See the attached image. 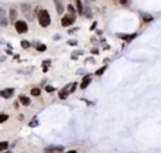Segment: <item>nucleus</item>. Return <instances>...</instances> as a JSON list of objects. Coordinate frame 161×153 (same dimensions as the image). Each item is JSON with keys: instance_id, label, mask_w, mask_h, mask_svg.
Masks as SVG:
<instances>
[{"instance_id": "obj_1", "label": "nucleus", "mask_w": 161, "mask_h": 153, "mask_svg": "<svg viewBox=\"0 0 161 153\" xmlns=\"http://www.w3.org/2000/svg\"><path fill=\"white\" fill-rule=\"evenodd\" d=\"M38 23H40L41 27H48V26H50V23H51L50 13H48L45 9H43V10L38 12Z\"/></svg>"}, {"instance_id": "obj_19", "label": "nucleus", "mask_w": 161, "mask_h": 153, "mask_svg": "<svg viewBox=\"0 0 161 153\" xmlns=\"http://www.w3.org/2000/svg\"><path fill=\"white\" fill-rule=\"evenodd\" d=\"M106 68H107V67H106V65H103V67H102V68H99V69H97V71L95 72V74H96V75H102V74H103V72H105V71H106Z\"/></svg>"}, {"instance_id": "obj_12", "label": "nucleus", "mask_w": 161, "mask_h": 153, "mask_svg": "<svg viewBox=\"0 0 161 153\" xmlns=\"http://www.w3.org/2000/svg\"><path fill=\"white\" fill-rule=\"evenodd\" d=\"M75 4H76V10H78V13H79V14H82V13H83V4H82V2H80V0H75Z\"/></svg>"}, {"instance_id": "obj_5", "label": "nucleus", "mask_w": 161, "mask_h": 153, "mask_svg": "<svg viewBox=\"0 0 161 153\" xmlns=\"http://www.w3.org/2000/svg\"><path fill=\"white\" fill-rule=\"evenodd\" d=\"M13 95H14V89L13 88H7V89H2V91H0V96L4 98V99L12 98Z\"/></svg>"}, {"instance_id": "obj_25", "label": "nucleus", "mask_w": 161, "mask_h": 153, "mask_svg": "<svg viewBox=\"0 0 161 153\" xmlns=\"http://www.w3.org/2000/svg\"><path fill=\"white\" fill-rule=\"evenodd\" d=\"M68 44H69V46H76V44H78V41H76V40H69Z\"/></svg>"}, {"instance_id": "obj_14", "label": "nucleus", "mask_w": 161, "mask_h": 153, "mask_svg": "<svg viewBox=\"0 0 161 153\" xmlns=\"http://www.w3.org/2000/svg\"><path fill=\"white\" fill-rule=\"evenodd\" d=\"M16 16H17V12H16V9H12V10H10V17H9V20H12V21H14V20H16Z\"/></svg>"}, {"instance_id": "obj_18", "label": "nucleus", "mask_w": 161, "mask_h": 153, "mask_svg": "<svg viewBox=\"0 0 161 153\" xmlns=\"http://www.w3.org/2000/svg\"><path fill=\"white\" fill-rule=\"evenodd\" d=\"M51 64V61L50 60H45V61H43V65H44V68H43V71L44 72H47V68H48V65Z\"/></svg>"}, {"instance_id": "obj_17", "label": "nucleus", "mask_w": 161, "mask_h": 153, "mask_svg": "<svg viewBox=\"0 0 161 153\" xmlns=\"http://www.w3.org/2000/svg\"><path fill=\"white\" fill-rule=\"evenodd\" d=\"M7 119H9V115H6V113H0V123L6 122Z\"/></svg>"}, {"instance_id": "obj_3", "label": "nucleus", "mask_w": 161, "mask_h": 153, "mask_svg": "<svg viewBox=\"0 0 161 153\" xmlns=\"http://www.w3.org/2000/svg\"><path fill=\"white\" fill-rule=\"evenodd\" d=\"M14 27H16V31L19 34H24L28 31V26H27L26 21H23V20H20V21H16L14 23Z\"/></svg>"}, {"instance_id": "obj_27", "label": "nucleus", "mask_w": 161, "mask_h": 153, "mask_svg": "<svg viewBox=\"0 0 161 153\" xmlns=\"http://www.w3.org/2000/svg\"><path fill=\"white\" fill-rule=\"evenodd\" d=\"M120 3H122V4H127V3H129V0H120Z\"/></svg>"}, {"instance_id": "obj_26", "label": "nucleus", "mask_w": 161, "mask_h": 153, "mask_svg": "<svg viewBox=\"0 0 161 153\" xmlns=\"http://www.w3.org/2000/svg\"><path fill=\"white\" fill-rule=\"evenodd\" d=\"M68 10H69V13L75 14V10H73V6H72V4H69V6H68Z\"/></svg>"}, {"instance_id": "obj_28", "label": "nucleus", "mask_w": 161, "mask_h": 153, "mask_svg": "<svg viewBox=\"0 0 161 153\" xmlns=\"http://www.w3.org/2000/svg\"><path fill=\"white\" fill-rule=\"evenodd\" d=\"M95 29H96V23H93L92 27H90V30H95Z\"/></svg>"}, {"instance_id": "obj_2", "label": "nucleus", "mask_w": 161, "mask_h": 153, "mask_svg": "<svg viewBox=\"0 0 161 153\" xmlns=\"http://www.w3.org/2000/svg\"><path fill=\"white\" fill-rule=\"evenodd\" d=\"M75 19H76V14H72V13H69V14H65L64 17H62V20H61V24H62L64 27H68V26H71V24H73Z\"/></svg>"}, {"instance_id": "obj_16", "label": "nucleus", "mask_w": 161, "mask_h": 153, "mask_svg": "<svg viewBox=\"0 0 161 153\" xmlns=\"http://www.w3.org/2000/svg\"><path fill=\"white\" fill-rule=\"evenodd\" d=\"M31 95H33V96H40L41 95L40 88H33V89H31Z\"/></svg>"}, {"instance_id": "obj_24", "label": "nucleus", "mask_w": 161, "mask_h": 153, "mask_svg": "<svg viewBox=\"0 0 161 153\" xmlns=\"http://www.w3.org/2000/svg\"><path fill=\"white\" fill-rule=\"evenodd\" d=\"M76 84H78V82H71V92H73L76 89Z\"/></svg>"}, {"instance_id": "obj_13", "label": "nucleus", "mask_w": 161, "mask_h": 153, "mask_svg": "<svg viewBox=\"0 0 161 153\" xmlns=\"http://www.w3.org/2000/svg\"><path fill=\"white\" fill-rule=\"evenodd\" d=\"M38 125H40V122H38V118H37V116H34V118H33V121H30L28 126H30V128H36V126H38Z\"/></svg>"}, {"instance_id": "obj_23", "label": "nucleus", "mask_w": 161, "mask_h": 153, "mask_svg": "<svg viewBox=\"0 0 161 153\" xmlns=\"http://www.w3.org/2000/svg\"><path fill=\"white\" fill-rule=\"evenodd\" d=\"M143 19H144L146 21H151L153 17H151V16H148V14H144V16H143Z\"/></svg>"}, {"instance_id": "obj_4", "label": "nucleus", "mask_w": 161, "mask_h": 153, "mask_svg": "<svg viewBox=\"0 0 161 153\" xmlns=\"http://www.w3.org/2000/svg\"><path fill=\"white\" fill-rule=\"evenodd\" d=\"M64 150V146H59V145H51L48 147H45L44 153H61Z\"/></svg>"}, {"instance_id": "obj_6", "label": "nucleus", "mask_w": 161, "mask_h": 153, "mask_svg": "<svg viewBox=\"0 0 161 153\" xmlns=\"http://www.w3.org/2000/svg\"><path fill=\"white\" fill-rule=\"evenodd\" d=\"M69 94H72L71 92V84H68L66 86H64V88L59 91V99H65Z\"/></svg>"}, {"instance_id": "obj_8", "label": "nucleus", "mask_w": 161, "mask_h": 153, "mask_svg": "<svg viewBox=\"0 0 161 153\" xmlns=\"http://www.w3.org/2000/svg\"><path fill=\"white\" fill-rule=\"evenodd\" d=\"M117 37L123 38V40H126V41H131L133 38L137 37V34H136V33H133V34H117Z\"/></svg>"}, {"instance_id": "obj_30", "label": "nucleus", "mask_w": 161, "mask_h": 153, "mask_svg": "<svg viewBox=\"0 0 161 153\" xmlns=\"http://www.w3.org/2000/svg\"><path fill=\"white\" fill-rule=\"evenodd\" d=\"M3 153H12V152H3Z\"/></svg>"}, {"instance_id": "obj_21", "label": "nucleus", "mask_w": 161, "mask_h": 153, "mask_svg": "<svg viewBox=\"0 0 161 153\" xmlns=\"http://www.w3.org/2000/svg\"><path fill=\"white\" fill-rule=\"evenodd\" d=\"M21 47H23V48H30V47H31V43H28V41H26V40H23V41H21Z\"/></svg>"}, {"instance_id": "obj_22", "label": "nucleus", "mask_w": 161, "mask_h": 153, "mask_svg": "<svg viewBox=\"0 0 161 153\" xmlns=\"http://www.w3.org/2000/svg\"><path fill=\"white\" fill-rule=\"evenodd\" d=\"M54 86H51V85H47V86H45V91H47V92H54Z\"/></svg>"}, {"instance_id": "obj_10", "label": "nucleus", "mask_w": 161, "mask_h": 153, "mask_svg": "<svg viewBox=\"0 0 161 153\" xmlns=\"http://www.w3.org/2000/svg\"><path fill=\"white\" fill-rule=\"evenodd\" d=\"M55 3V7H57V12L59 13V14H62L64 13V6H62V2L61 0H54Z\"/></svg>"}, {"instance_id": "obj_15", "label": "nucleus", "mask_w": 161, "mask_h": 153, "mask_svg": "<svg viewBox=\"0 0 161 153\" xmlns=\"http://www.w3.org/2000/svg\"><path fill=\"white\" fill-rule=\"evenodd\" d=\"M9 147V142H0V152H4Z\"/></svg>"}, {"instance_id": "obj_11", "label": "nucleus", "mask_w": 161, "mask_h": 153, "mask_svg": "<svg viewBox=\"0 0 161 153\" xmlns=\"http://www.w3.org/2000/svg\"><path fill=\"white\" fill-rule=\"evenodd\" d=\"M19 101L23 103L24 106H28L30 105V98H28V96H26V95H20L19 96Z\"/></svg>"}, {"instance_id": "obj_29", "label": "nucleus", "mask_w": 161, "mask_h": 153, "mask_svg": "<svg viewBox=\"0 0 161 153\" xmlns=\"http://www.w3.org/2000/svg\"><path fill=\"white\" fill-rule=\"evenodd\" d=\"M66 153H78L76 150H69V152H66Z\"/></svg>"}, {"instance_id": "obj_20", "label": "nucleus", "mask_w": 161, "mask_h": 153, "mask_svg": "<svg viewBox=\"0 0 161 153\" xmlns=\"http://www.w3.org/2000/svg\"><path fill=\"white\" fill-rule=\"evenodd\" d=\"M37 50L40 51V53H44V51L47 50V46H45V44H40V46H37Z\"/></svg>"}, {"instance_id": "obj_9", "label": "nucleus", "mask_w": 161, "mask_h": 153, "mask_svg": "<svg viewBox=\"0 0 161 153\" xmlns=\"http://www.w3.org/2000/svg\"><path fill=\"white\" fill-rule=\"evenodd\" d=\"M90 81H92V78H90V75H86L85 78H83V81H82V84H80V88L82 89H85V88H88V85L90 84Z\"/></svg>"}, {"instance_id": "obj_7", "label": "nucleus", "mask_w": 161, "mask_h": 153, "mask_svg": "<svg viewBox=\"0 0 161 153\" xmlns=\"http://www.w3.org/2000/svg\"><path fill=\"white\" fill-rule=\"evenodd\" d=\"M7 21H9V16H6V10L0 9V24H2V26H6Z\"/></svg>"}]
</instances>
